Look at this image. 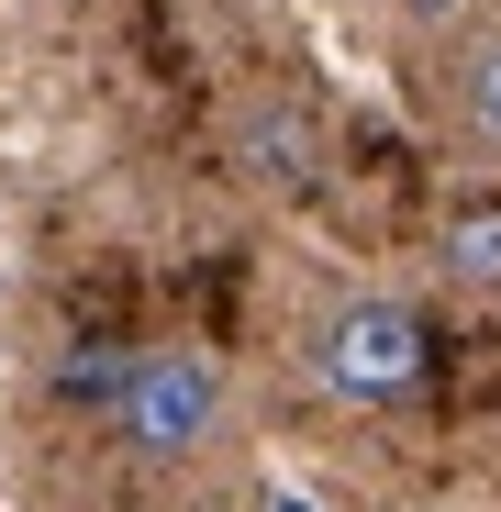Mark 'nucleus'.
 Instances as JSON below:
<instances>
[{"mask_svg":"<svg viewBox=\"0 0 501 512\" xmlns=\"http://www.w3.org/2000/svg\"><path fill=\"white\" fill-rule=\"evenodd\" d=\"M101 412H112L123 457H145V468L201 457V446L223 435V368H212V357H190V346H134Z\"/></svg>","mask_w":501,"mask_h":512,"instance_id":"nucleus-1","label":"nucleus"},{"mask_svg":"<svg viewBox=\"0 0 501 512\" xmlns=\"http://www.w3.org/2000/svg\"><path fill=\"white\" fill-rule=\"evenodd\" d=\"M323 379L346 390V401H390L424 379V323H412L401 301H346L323 323Z\"/></svg>","mask_w":501,"mask_h":512,"instance_id":"nucleus-2","label":"nucleus"},{"mask_svg":"<svg viewBox=\"0 0 501 512\" xmlns=\"http://www.w3.org/2000/svg\"><path fill=\"white\" fill-rule=\"evenodd\" d=\"M245 167H257L268 190H312V179H323V134H312V112L257 101V112H245Z\"/></svg>","mask_w":501,"mask_h":512,"instance_id":"nucleus-3","label":"nucleus"},{"mask_svg":"<svg viewBox=\"0 0 501 512\" xmlns=\"http://www.w3.org/2000/svg\"><path fill=\"white\" fill-rule=\"evenodd\" d=\"M435 256H446L457 290H501V201H468V212L435 234Z\"/></svg>","mask_w":501,"mask_h":512,"instance_id":"nucleus-4","label":"nucleus"},{"mask_svg":"<svg viewBox=\"0 0 501 512\" xmlns=\"http://www.w3.org/2000/svg\"><path fill=\"white\" fill-rule=\"evenodd\" d=\"M457 101H468L479 145H501V45H479V56H468V78H457Z\"/></svg>","mask_w":501,"mask_h":512,"instance_id":"nucleus-5","label":"nucleus"},{"mask_svg":"<svg viewBox=\"0 0 501 512\" xmlns=\"http://www.w3.org/2000/svg\"><path fill=\"white\" fill-rule=\"evenodd\" d=\"M112 379H123V357H112V346H78V357L56 368V401H90V412H101V401H112Z\"/></svg>","mask_w":501,"mask_h":512,"instance_id":"nucleus-6","label":"nucleus"},{"mask_svg":"<svg viewBox=\"0 0 501 512\" xmlns=\"http://www.w3.org/2000/svg\"><path fill=\"white\" fill-rule=\"evenodd\" d=\"M401 12H412V23H457L468 0H401Z\"/></svg>","mask_w":501,"mask_h":512,"instance_id":"nucleus-7","label":"nucleus"},{"mask_svg":"<svg viewBox=\"0 0 501 512\" xmlns=\"http://www.w3.org/2000/svg\"><path fill=\"white\" fill-rule=\"evenodd\" d=\"M268 512H312V501H301V490H279V501H268Z\"/></svg>","mask_w":501,"mask_h":512,"instance_id":"nucleus-8","label":"nucleus"}]
</instances>
